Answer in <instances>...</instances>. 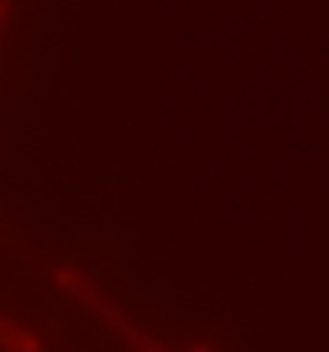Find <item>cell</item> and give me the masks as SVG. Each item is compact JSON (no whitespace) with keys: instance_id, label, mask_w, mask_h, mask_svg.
I'll return each instance as SVG.
<instances>
[{"instance_id":"obj_1","label":"cell","mask_w":329,"mask_h":352,"mask_svg":"<svg viewBox=\"0 0 329 352\" xmlns=\"http://www.w3.org/2000/svg\"><path fill=\"white\" fill-rule=\"evenodd\" d=\"M0 19H3V0H0Z\"/></svg>"}]
</instances>
